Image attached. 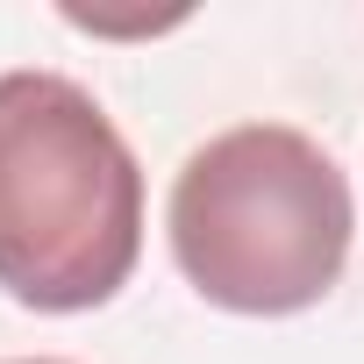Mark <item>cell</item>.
I'll return each mask as SVG.
<instances>
[{"instance_id": "cell-3", "label": "cell", "mask_w": 364, "mask_h": 364, "mask_svg": "<svg viewBox=\"0 0 364 364\" xmlns=\"http://www.w3.org/2000/svg\"><path fill=\"white\" fill-rule=\"evenodd\" d=\"M15 364H65V357H15Z\"/></svg>"}, {"instance_id": "cell-1", "label": "cell", "mask_w": 364, "mask_h": 364, "mask_svg": "<svg viewBox=\"0 0 364 364\" xmlns=\"http://www.w3.org/2000/svg\"><path fill=\"white\" fill-rule=\"evenodd\" d=\"M143 257V171L65 72H0V293L86 314Z\"/></svg>"}, {"instance_id": "cell-2", "label": "cell", "mask_w": 364, "mask_h": 364, "mask_svg": "<svg viewBox=\"0 0 364 364\" xmlns=\"http://www.w3.org/2000/svg\"><path fill=\"white\" fill-rule=\"evenodd\" d=\"M164 229L200 300L229 314H300L343 279L357 208L307 129L243 122L178 164Z\"/></svg>"}]
</instances>
